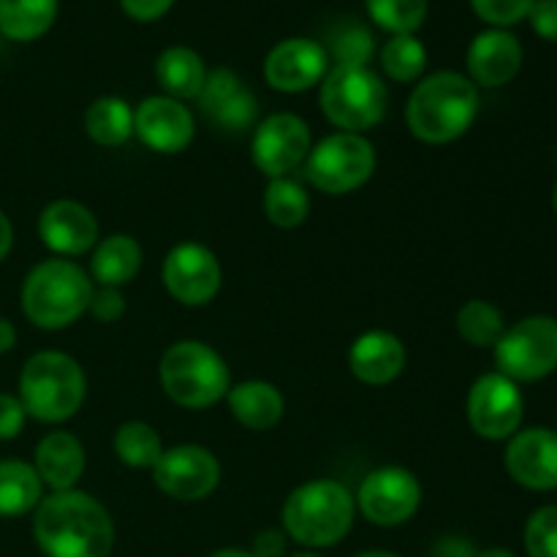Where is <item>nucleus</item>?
Returning a JSON list of instances; mask_svg holds the SVG:
<instances>
[{
	"label": "nucleus",
	"instance_id": "8fccbe9b",
	"mask_svg": "<svg viewBox=\"0 0 557 557\" xmlns=\"http://www.w3.org/2000/svg\"><path fill=\"white\" fill-rule=\"evenodd\" d=\"M288 557H324V555H319V553H297V555H288Z\"/></svg>",
	"mask_w": 557,
	"mask_h": 557
},
{
	"label": "nucleus",
	"instance_id": "9d476101",
	"mask_svg": "<svg viewBox=\"0 0 557 557\" xmlns=\"http://www.w3.org/2000/svg\"><path fill=\"white\" fill-rule=\"evenodd\" d=\"M354 500L368 522L379 528H397L413 520L422 506V484L406 468L384 466L362 479Z\"/></svg>",
	"mask_w": 557,
	"mask_h": 557
},
{
	"label": "nucleus",
	"instance_id": "c03bdc74",
	"mask_svg": "<svg viewBox=\"0 0 557 557\" xmlns=\"http://www.w3.org/2000/svg\"><path fill=\"white\" fill-rule=\"evenodd\" d=\"M473 555L476 553H473L462 539H446V542L438 547V557H473Z\"/></svg>",
	"mask_w": 557,
	"mask_h": 557
},
{
	"label": "nucleus",
	"instance_id": "c85d7f7f",
	"mask_svg": "<svg viewBox=\"0 0 557 557\" xmlns=\"http://www.w3.org/2000/svg\"><path fill=\"white\" fill-rule=\"evenodd\" d=\"M114 455L128 468H150L161 460L163 441L152 424L125 422L114 433Z\"/></svg>",
	"mask_w": 557,
	"mask_h": 557
},
{
	"label": "nucleus",
	"instance_id": "de8ad7c7",
	"mask_svg": "<svg viewBox=\"0 0 557 557\" xmlns=\"http://www.w3.org/2000/svg\"><path fill=\"white\" fill-rule=\"evenodd\" d=\"M473 557H517V555L509 553V549H504V547H493V549H484V553H476Z\"/></svg>",
	"mask_w": 557,
	"mask_h": 557
},
{
	"label": "nucleus",
	"instance_id": "bb28decb",
	"mask_svg": "<svg viewBox=\"0 0 557 557\" xmlns=\"http://www.w3.org/2000/svg\"><path fill=\"white\" fill-rule=\"evenodd\" d=\"M85 131L96 145L120 147L134 136V112L117 96H103L87 107Z\"/></svg>",
	"mask_w": 557,
	"mask_h": 557
},
{
	"label": "nucleus",
	"instance_id": "49530a36",
	"mask_svg": "<svg viewBox=\"0 0 557 557\" xmlns=\"http://www.w3.org/2000/svg\"><path fill=\"white\" fill-rule=\"evenodd\" d=\"M210 557H256L250 549H234V547H226V549H218V553H212Z\"/></svg>",
	"mask_w": 557,
	"mask_h": 557
},
{
	"label": "nucleus",
	"instance_id": "f3484780",
	"mask_svg": "<svg viewBox=\"0 0 557 557\" xmlns=\"http://www.w3.org/2000/svg\"><path fill=\"white\" fill-rule=\"evenodd\" d=\"M506 471L525 490H557V433L547 428L520 430L506 446Z\"/></svg>",
	"mask_w": 557,
	"mask_h": 557
},
{
	"label": "nucleus",
	"instance_id": "6ab92c4d",
	"mask_svg": "<svg viewBox=\"0 0 557 557\" xmlns=\"http://www.w3.org/2000/svg\"><path fill=\"white\" fill-rule=\"evenodd\" d=\"M468 79L482 87H504L520 74L522 44L504 27L479 33L468 47Z\"/></svg>",
	"mask_w": 557,
	"mask_h": 557
},
{
	"label": "nucleus",
	"instance_id": "20e7f679",
	"mask_svg": "<svg viewBox=\"0 0 557 557\" xmlns=\"http://www.w3.org/2000/svg\"><path fill=\"white\" fill-rule=\"evenodd\" d=\"M87 395L82 364L71 354L38 351L20 373V403L27 417L44 424H60L76 417Z\"/></svg>",
	"mask_w": 557,
	"mask_h": 557
},
{
	"label": "nucleus",
	"instance_id": "3c124183",
	"mask_svg": "<svg viewBox=\"0 0 557 557\" xmlns=\"http://www.w3.org/2000/svg\"><path fill=\"white\" fill-rule=\"evenodd\" d=\"M553 205H555V212H557V183H555V194H553Z\"/></svg>",
	"mask_w": 557,
	"mask_h": 557
},
{
	"label": "nucleus",
	"instance_id": "c9c22d12",
	"mask_svg": "<svg viewBox=\"0 0 557 557\" xmlns=\"http://www.w3.org/2000/svg\"><path fill=\"white\" fill-rule=\"evenodd\" d=\"M239 90H243V82H239V76L234 74V71L215 69L212 74H207L205 87H201L199 92L201 109L212 117V114H215L223 103L232 101Z\"/></svg>",
	"mask_w": 557,
	"mask_h": 557
},
{
	"label": "nucleus",
	"instance_id": "c756f323",
	"mask_svg": "<svg viewBox=\"0 0 557 557\" xmlns=\"http://www.w3.org/2000/svg\"><path fill=\"white\" fill-rule=\"evenodd\" d=\"M457 332L471 346L495 348L506 332L504 313L487 299H471L457 310Z\"/></svg>",
	"mask_w": 557,
	"mask_h": 557
},
{
	"label": "nucleus",
	"instance_id": "412c9836",
	"mask_svg": "<svg viewBox=\"0 0 557 557\" xmlns=\"http://www.w3.org/2000/svg\"><path fill=\"white\" fill-rule=\"evenodd\" d=\"M85 446L74 433L58 430V433H49L38 441L33 468H36L38 479L47 487H52V493L76 490L82 473H85Z\"/></svg>",
	"mask_w": 557,
	"mask_h": 557
},
{
	"label": "nucleus",
	"instance_id": "39448f33",
	"mask_svg": "<svg viewBox=\"0 0 557 557\" xmlns=\"http://www.w3.org/2000/svg\"><path fill=\"white\" fill-rule=\"evenodd\" d=\"M92 281L69 259H47L22 283V310L38 330H65L87 313Z\"/></svg>",
	"mask_w": 557,
	"mask_h": 557
},
{
	"label": "nucleus",
	"instance_id": "cd10ccee",
	"mask_svg": "<svg viewBox=\"0 0 557 557\" xmlns=\"http://www.w3.org/2000/svg\"><path fill=\"white\" fill-rule=\"evenodd\" d=\"M264 212L272 226L297 228L310 215V196L299 183L288 177L270 180L264 190Z\"/></svg>",
	"mask_w": 557,
	"mask_h": 557
},
{
	"label": "nucleus",
	"instance_id": "4be33fe9",
	"mask_svg": "<svg viewBox=\"0 0 557 557\" xmlns=\"http://www.w3.org/2000/svg\"><path fill=\"white\" fill-rule=\"evenodd\" d=\"M226 403L232 417L237 419L243 428L253 430V433H267L275 428L286 411V400H283L281 389L270 381H239L226 392Z\"/></svg>",
	"mask_w": 557,
	"mask_h": 557
},
{
	"label": "nucleus",
	"instance_id": "72a5a7b5",
	"mask_svg": "<svg viewBox=\"0 0 557 557\" xmlns=\"http://www.w3.org/2000/svg\"><path fill=\"white\" fill-rule=\"evenodd\" d=\"M528 557H557V506H542L525 525Z\"/></svg>",
	"mask_w": 557,
	"mask_h": 557
},
{
	"label": "nucleus",
	"instance_id": "a211bd4d",
	"mask_svg": "<svg viewBox=\"0 0 557 557\" xmlns=\"http://www.w3.org/2000/svg\"><path fill=\"white\" fill-rule=\"evenodd\" d=\"M38 237L52 253L82 256L98 243V221L79 201L58 199L38 215Z\"/></svg>",
	"mask_w": 557,
	"mask_h": 557
},
{
	"label": "nucleus",
	"instance_id": "473e14b6",
	"mask_svg": "<svg viewBox=\"0 0 557 557\" xmlns=\"http://www.w3.org/2000/svg\"><path fill=\"white\" fill-rule=\"evenodd\" d=\"M330 52L335 58V65H368L375 52V41L368 27L357 25V22H346V25L332 33Z\"/></svg>",
	"mask_w": 557,
	"mask_h": 557
},
{
	"label": "nucleus",
	"instance_id": "5701e85b",
	"mask_svg": "<svg viewBox=\"0 0 557 557\" xmlns=\"http://www.w3.org/2000/svg\"><path fill=\"white\" fill-rule=\"evenodd\" d=\"M156 79L161 85L163 96L177 98H199L201 87H205L207 69L199 52L190 47H169L158 54L156 60Z\"/></svg>",
	"mask_w": 557,
	"mask_h": 557
},
{
	"label": "nucleus",
	"instance_id": "58836bf2",
	"mask_svg": "<svg viewBox=\"0 0 557 557\" xmlns=\"http://www.w3.org/2000/svg\"><path fill=\"white\" fill-rule=\"evenodd\" d=\"M25 419L27 413L20 397L0 392V441H14L25 428Z\"/></svg>",
	"mask_w": 557,
	"mask_h": 557
},
{
	"label": "nucleus",
	"instance_id": "e433bc0d",
	"mask_svg": "<svg viewBox=\"0 0 557 557\" xmlns=\"http://www.w3.org/2000/svg\"><path fill=\"white\" fill-rule=\"evenodd\" d=\"M90 315L101 324H114V321L123 319L125 313V299L120 294V288H107V286H98L92 288V297L90 305H87Z\"/></svg>",
	"mask_w": 557,
	"mask_h": 557
},
{
	"label": "nucleus",
	"instance_id": "1a4fd4ad",
	"mask_svg": "<svg viewBox=\"0 0 557 557\" xmlns=\"http://www.w3.org/2000/svg\"><path fill=\"white\" fill-rule=\"evenodd\" d=\"M498 373L515 384H531L553 375L557 370V319L553 315H528L504 332L495 343Z\"/></svg>",
	"mask_w": 557,
	"mask_h": 557
},
{
	"label": "nucleus",
	"instance_id": "79ce46f5",
	"mask_svg": "<svg viewBox=\"0 0 557 557\" xmlns=\"http://www.w3.org/2000/svg\"><path fill=\"white\" fill-rule=\"evenodd\" d=\"M250 553L256 557H286V533L281 531L259 533Z\"/></svg>",
	"mask_w": 557,
	"mask_h": 557
},
{
	"label": "nucleus",
	"instance_id": "ea45409f",
	"mask_svg": "<svg viewBox=\"0 0 557 557\" xmlns=\"http://www.w3.org/2000/svg\"><path fill=\"white\" fill-rule=\"evenodd\" d=\"M528 20L539 38L557 44V0H536Z\"/></svg>",
	"mask_w": 557,
	"mask_h": 557
},
{
	"label": "nucleus",
	"instance_id": "a19ab883",
	"mask_svg": "<svg viewBox=\"0 0 557 557\" xmlns=\"http://www.w3.org/2000/svg\"><path fill=\"white\" fill-rule=\"evenodd\" d=\"M125 14L136 22H152L161 20L169 9L174 5V0H120Z\"/></svg>",
	"mask_w": 557,
	"mask_h": 557
},
{
	"label": "nucleus",
	"instance_id": "4468645a",
	"mask_svg": "<svg viewBox=\"0 0 557 557\" xmlns=\"http://www.w3.org/2000/svg\"><path fill=\"white\" fill-rule=\"evenodd\" d=\"M310 152V128L299 114L277 112L261 120L253 134L250 156L259 172L267 177H286Z\"/></svg>",
	"mask_w": 557,
	"mask_h": 557
},
{
	"label": "nucleus",
	"instance_id": "393cba45",
	"mask_svg": "<svg viewBox=\"0 0 557 557\" xmlns=\"http://www.w3.org/2000/svg\"><path fill=\"white\" fill-rule=\"evenodd\" d=\"M44 498V482L36 468L22 460H0V517L36 511Z\"/></svg>",
	"mask_w": 557,
	"mask_h": 557
},
{
	"label": "nucleus",
	"instance_id": "09e8293b",
	"mask_svg": "<svg viewBox=\"0 0 557 557\" xmlns=\"http://www.w3.org/2000/svg\"><path fill=\"white\" fill-rule=\"evenodd\" d=\"M354 557H400V555L386 553V549H368V553H359V555H354Z\"/></svg>",
	"mask_w": 557,
	"mask_h": 557
},
{
	"label": "nucleus",
	"instance_id": "f704fd0d",
	"mask_svg": "<svg viewBox=\"0 0 557 557\" xmlns=\"http://www.w3.org/2000/svg\"><path fill=\"white\" fill-rule=\"evenodd\" d=\"M536 0H471L479 20L493 27H511L517 22L528 20Z\"/></svg>",
	"mask_w": 557,
	"mask_h": 557
},
{
	"label": "nucleus",
	"instance_id": "4c0bfd02",
	"mask_svg": "<svg viewBox=\"0 0 557 557\" xmlns=\"http://www.w3.org/2000/svg\"><path fill=\"white\" fill-rule=\"evenodd\" d=\"M256 109L259 107H256L253 96L243 87V90H239L232 101L223 103L212 117H215L223 128H245V125H250V120L256 117Z\"/></svg>",
	"mask_w": 557,
	"mask_h": 557
},
{
	"label": "nucleus",
	"instance_id": "6e6552de",
	"mask_svg": "<svg viewBox=\"0 0 557 557\" xmlns=\"http://www.w3.org/2000/svg\"><path fill=\"white\" fill-rule=\"evenodd\" d=\"M305 161H308L305 172L315 188L330 196H343L362 188L373 177L375 147L370 145V139H364V134L337 131L310 147Z\"/></svg>",
	"mask_w": 557,
	"mask_h": 557
},
{
	"label": "nucleus",
	"instance_id": "2eb2a0df",
	"mask_svg": "<svg viewBox=\"0 0 557 557\" xmlns=\"http://www.w3.org/2000/svg\"><path fill=\"white\" fill-rule=\"evenodd\" d=\"M330 71V54L313 38H286L264 60V79L272 90L302 92L319 85Z\"/></svg>",
	"mask_w": 557,
	"mask_h": 557
},
{
	"label": "nucleus",
	"instance_id": "aec40b11",
	"mask_svg": "<svg viewBox=\"0 0 557 557\" xmlns=\"http://www.w3.org/2000/svg\"><path fill=\"white\" fill-rule=\"evenodd\" d=\"M406 346L386 330H370L354 341L348 351V368L362 384L386 386L406 370Z\"/></svg>",
	"mask_w": 557,
	"mask_h": 557
},
{
	"label": "nucleus",
	"instance_id": "b1692460",
	"mask_svg": "<svg viewBox=\"0 0 557 557\" xmlns=\"http://www.w3.org/2000/svg\"><path fill=\"white\" fill-rule=\"evenodd\" d=\"M141 270V245L128 234H112L98 243L90 259L92 281L107 288H123Z\"/></svg>",
	"mask_w": 557,
	"mask_h": 557
},
{
	"label": "nucleus",
	"instance_id": "f257e3e1",
	"mask_svg": "<svg viewBox=\"0 0 557 557\" xmlns=\"http://www.w3.org/2000/svg\"><path fill=\"white\" fill-rule=\"evenodd\" d=\"M33 539L47 557H109L114 522L92 495L65 490L41 498L36 506Z\"/></svg>",
	"mask_w": 557,
	"mask_h": 557
},
{
	"label": "nucleus",
	"instance_id": "2f4dec72",
	"mask_svg": "<svg viewBox=\"0 0 557 557\" xmlns=\"http://www.w3.org/2000/svg\"><path fill=\"white\" fill-rule=\"evenodd\" d=\"M370 20L392 36H411L428 16V0H364Z\"/></svg>",
	"mask_w": 557,
	"mask_h": 557
},
{
	"label": "nucleus",
	"instance_id": "7c9ffc66",
	"mask_svg": "<svg viewBox=\"0 0 557 557\" xmlns=\"http://www.w3.org/2000/svg\"><path fill=\"white\" fill-rule=\"evenodd\" d=\"M381 69L395 82H417L428 69V49L417 36H392L381 49Z\"/></svg>",
	"mask_w": 557,
	"mask_h": 557
},
{
	"label": "nucleus",
	"instance_id": "a878e982",
	"mask_svg": "<svg viewBox=\"0 0 557 557\" xmlns=\"http://www.w3.org/2000/svg\"><path fill=\"white\" fill-rule=\"evenodd\" d=\"M60 0H0V33L11 41L41 38L58 20Z\"/></svg>",
	"mask_w": 557,
	"mask_h": 557
},
{
	"label": "nucleus",
	"instance_id": "0eeeda50",
	"mask_svg": "<svg viewBox=\"0 0 557 557\" xmlns=\"http://www.w3.org/2000/svg\"><path fill=\"white\" fill-rule=\"evenodd\" d=\"M321 112L346 134H364L384 120L389 92L368 65H335L321 79Z\"/></svg>",
	"mask_w": 557,
	"mask_h": 557
},
{
	"label": "nucleus",
	"instance_id": "f8f14e48",
	"mask_svg": "<svg viewBox=\"0 0 557 557\" xmlns=\"http://www.w3.org/2000/svg\"><path fill=\"white\" fill-rule=\"evenodd\" d=\"M152 482L169 498L194 504L215 493L221 484V462L205 446L180 444L163 449L161 460L152 466Z\"/></svg>",
	"mask_w": 557,
	"mask_h": 557
},
{
	"label": "nucleus",
	"instance_id": "ddd939ff",
	"mask_svg": "<svg viewBox=\"0 0 557 557\" xmlns=\"http://www.w3.org/2000/svg\"><path fill=\"white\" fill-rule=\"evenodd\" d=\"M163 288L188 308L212 302L221 292L223 272L218 256L201 243H180L166 253L161 264Z\"/></svg>",
	"mask_w": 557,
	"mask_h": 557
},
{
	"label": "nucleus",
	"instance_id": "423d86ee",
	"mask_svg": "<svg viewBox=\"0 0 557 557\" xmlns=\"http://www.w3.org/2000/svg\"><path fill=\"white\" fill-rule=\"evenodd\" d=\"M161 386L172 403L183 408H210L226 400L232 373L221 354L201 341H177L163 351L158 364Z\"/></svg>",
	"mask_w": 557,
	"mask_h": 557
},
{
	"label": "nucleus",
	"instance_id": "7ed1b4c3",
	"mask_svg": "<svg viewBox=\"0 0 557 557\" xmlns=\"http://www.w3.org/2000/svg\"><path fill=\"white\" fill-rule=\"evenodd\" d=\"M357 517V500L335 479H313L294 490L283 504V531L308 549L335 547L348 536Z\"/></svg>",
	"mask_w": 557,
	"mask_h": 557
},
{
	"label": "nucleus",
	"instance_id": "dca6fc26",
	"mask_svg": "<svg viewBox=\"0 0 557 557\" xmlns=\"http://www.w3.org/2000/svg\"><path fill=\"white\" fill-rule=\"evenodd\" d=\"M134 134L150 150L174 156V152H183L194 141L196 123L190 109L177 98L150 96L136 107Z\"/></svg>",
	"mask_w": 557,
	"mask_h": 557
},
{
	"label": "nucleus",
	"instance_id": "a18cd8bd",
	"mask_svg": "<svg viewBox=\"0 0 557 557\" xmlns=\"http://www.w3.org/2000/svg\"><path fill=\"white\" fill-rule=\"evenodd\" d=\"M16 346V330L9 319H0V354H9Z\"/></svg>",
	"mask_w": 557,
	"mask_h": 557
},
{
	"label": "nucleus",
	"instance_id": "f03ea898",
	"mask_svg": "<svg viewBox=\"0 0 557 557\" xmlns=\"http://www.w3.org/2000/svg\"><path fill=\"white\" fill-rule=\"evenodd\" d=\"M479 114V87L457 71H435L413 87L406 123L419 141L449 145L468 134Z\"/></svg>",
	"mask_w": 557,
	"mask_h": 557
},
{
	"label": "nucleus",
	"instance_id": "37998d69",
	"mask_svg": "<svg viewBox=\"0 0 557 557\" xmlns=\"http://www.w3.org/2000/svg\"><path fill=\"white\" fill-rule=\"evenodd\" d=\"M11 248H14V226H11L9 215L0 210V261L11 253Z\"/></svg>",
	"mask_w": 557,
	"mask_h": 557
},
{
	"label": "nucleus",
	"instance_id": "9b49d317",
	"mask_svg": "<svg viewBox=\"0 0 557 557\" xmlns=\"http://www.w3.org/2000/svg\"><path fill=\"white\" fill-rule=\"evenodd\" d=\"M468 424L484 441H509L520 433L525 400L520 386L504 373H487L471 386L466 403Z\"/></svg>",
	"mask_w": 557,
	"mask_h": 557
}]
</instances>
